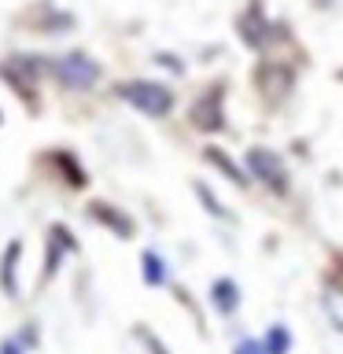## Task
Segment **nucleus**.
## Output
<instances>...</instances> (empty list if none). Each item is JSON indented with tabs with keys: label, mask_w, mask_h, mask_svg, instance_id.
I'll use <instances>...</instances> for the list:
<instances>
[{
	"label": "nucleus",
	"mask_w": 343,
	"mask_h": 354,
	"mask_svg": "<svg viewBox=\"0 0 343 354\" xmlns=\"http://www.w3.org/2000/svg\"><path fill=\"white\" fill-rule=\"evenodd\" d=\"M118 93L126 96L133 107H140L144 115H166L174 104L170 93H166L163 85H151V82H129V85H122Z\"/></svg>",
	"instance_id": "1"
},
{
	"label": "nucleus",
	"mask_w": 343,
	"mask_h": 354,
	"mask_svg": "<svg viewBox=\"0 0 343 354\" xmlns=\"http://www.w3.org/2000/svg\"><path fill=\"white\" fill-rule=\"evenodd\" d=\"M4 354H19V351H15V347H11V343H8V347H4Z\"/></svg>",
	"instance_id": "8"
},
{
	"label": "nucleus",
	"mask_w": 343,
	"mask_h": 354,
	"mask_svg": "<svg viewBox=\"0 0 343 354\" xmlns=\"http://www.w3.org/2000/svg\"><path fill=\"white\" fill-rule=\"evenodd\" d=\"M144 266H148V281L159 284V281H163V262H159V254H144Z\"/></svg>",
	"instance_id": "6"
},
{
	"label": "nucleus",
	"mask_w": 343,
	"mask_h": 354,
	"mask_svg": "<svg viewBox=\"0 0 343 354\" xmlns=\"http://www.w3.org/2000/svg\"><path fill=\"white\" fill-rule=\"evenodd\" d=\"M248 162H251V170L259 174V177H266L270 185H277V188L284 185V170H281V162H277L270 151H251Z\"/></svg>",
	"instance_id": "3"
},
{
	"label": "nucleus",
	"mask_w": 343,
	"mask_h": 354,
	"mask_svg": "<svg viewBox=\"0 0 343 354\" xmlns=\"http://www.w3.org/2000/svg\"><path fill=\"white\" fill-rule=\"evenodd\" d=\"M237 354H262V347H259V343H251V339H248V343H240V351H237Z\"/></svg>",
	"instance_id": "7"
},
{
	"label": "nucleus",
	"mask_w": 343,
	"mask_h": 354,
	"mask_svg": "<svg viewBox=\"0 0 343 354\" xmlns=\"http://www.w3.org/2000/svg\"><path fill=\"white\" fill-rule=\"evenodd\" d=\"M52 74L71 88H89L100 77V66L93 59H85V55H66V59L52 63Z\"/></svg>",
	"instance_id": "2"
},
{
	"label": "nucleus",
	"mask_w": 343,
	"mask_h": 354,
	"mask_svg": "<svg viewBox=\"0 0 343 354\" xmlns=\"http://www.w3.org/2000/svg\"><path fill=\"white\" fill-rule=\"evenodd\" d=\"M266 351H270V354H284V351H288V332H284L281 325H277L270 336H266Z\"/></svg>",
	"instance_id": "5"
},
{
	"label": "nucleus",
	"mask_w": 343,
	"mask_h": 354,
	"mask_svg": "<svg viewBox=\"0 0 343 354\" xmlns=\"http://www.w3.org/2000/svg\"><path fill=\"white\" fill-rule=\"evenodd\" d=\"M214 303H218V310H229L237 306V284H229V281H218L214 284Z\"/></svg>",
	"instance_id": "4"
}]
</instances>
